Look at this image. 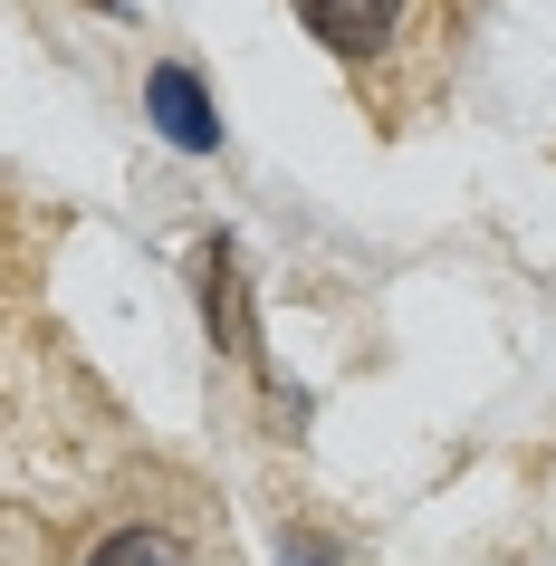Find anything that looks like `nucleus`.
<instances>
[{"instance_id":"f257e3e1","label":"nucleus","mask_w":556,"mask_h":566,"mask_svg":"<svg viewBox=\"0 0 556 566\" xmlns=\"http://www.w3.org/2000/svg\"><path fill=\"white\" fill-rule=\"evenodd\" d=\"M145 106L164 116V135H174L182 154H211V145H221V116H211V96H202L192 67H154V77H145Z\"/></svg>"},{"instance_id":"f03ea898","label":"nucleus","mask_w":556,"mask_h":566,"mask_svg":"<svg viewBox=\"0 0 556 566\" xmlns=\"http://www.w3.org/2000/svg\"><path fill=\"white\" fill-rule=\"evenodd\" d=\"M297 20L336 49V59H375L394 39V0H297Z\"/></svg>"},{"instance_id":"7ed1b4c3","label":"nucleus","mask_w":556,"mask_h":566,"mask_svg":"<svg viewBox=\"0 0 556 566\" xmlns=\"http://www.w3.org/2000/svg\"><path fill=\"white\" fill-rule=\"evenodd\" d=\"M87 566H202V557H192V547H182L174 528H116Z\"/></svg>"}]
</instances>
